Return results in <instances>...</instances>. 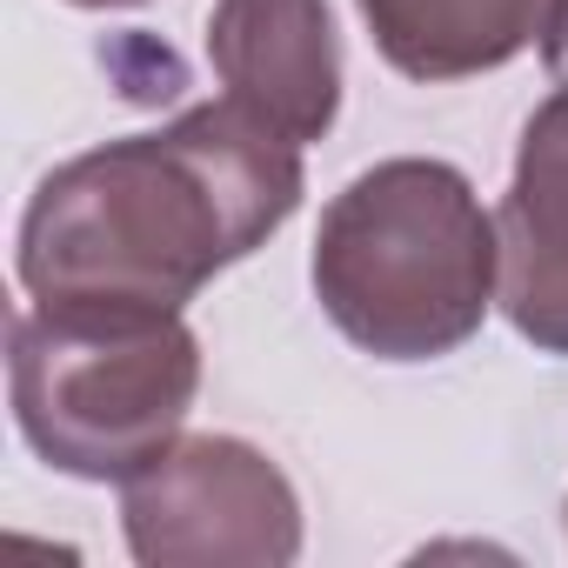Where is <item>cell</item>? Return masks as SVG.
I'll use <instances>...</instances> for the list:
<instances>
[{"label": "cell", "mask_w": 568, "mask_h": 568, "mask_svg": "<svg viewBox=\"0 0 568 568\" xmlns=\"http://www.w3.org/2000/svg\"><path fill=\"white\" fill-rule=\"evenodd\" d=\"M302 194V141L221 94L154 134L61 161L21 214L14 274L28 302H134L181 315L221 267L288 227Z\"/></svg>", "instance_id": "obj_1"}, {"label": "cell", "mask_w": 568, "mask_h": 568, "mask_svg": "<svg viewBox=\"0 0 568 568\" xmlns=\"http://www.w3.org/2000/svg\"><path fill=\"white\" fill-rule=\"evenodd\" d=\"M308 281L362 355L442 362L501 302V234L462 168L395 154L322 207Z\"/></svg>", "instance_id": "obj_2"}, {"label": "cell", "mask_w": 568, "mask_h": 568, "mask_svg": "<svg viewBox=\"0 0 568 568\" xmlns=\"http://www.w3.org/2000/svg\"><path fill=\"white\" fill-rule=\"evenodd\" d=\"M8 395L21 442L74 481H128L201 395V335L174 308L28 302L8 322Z\"/></svg>", "instance_id": "obj_3"}, {"label": "cell", "mask_w": 568, "mask_h": 568, "mask_svg": "<svg viewBox=\"0 0 568 568\" xmlns=\"http://www.w3.org/2000/svg\"><path fill=\"white\" fill-rule=\"evenodd\" d=\"M121 528L141 568H288L302 495L241 435H181L121 481Z\"/></svg>", "instance_id": "obj_4"}, {"label": "cell", "mask_w": 568, "mask_h": 568, "mask_svg": "<svg viewBox=\"0 0 568 568\" xmlns=\"http://www.w3.org/2000/svg\"><path fill=\"white\" fill-rule=\"evenodd\" d=\"M207 61L227 101L302 148L342 114V34L328 0H214Z\"/></svg>", "instance_id": "obj_5"}, {"label": "cell", "mask_w": 568, "mask_h": 568, "mask_svg": "<svg viewBox=\"0 0 568 568\" xmlns=\"http://www.w3.org/2000/svg\"><path fill=\"white\" fill-rule=\"evenodd\" d=\"M495 234L508 328L541 355H568V88L528 114Z\"/></svg>", "instance_id": "obj_6"}, {"label": "cell", "mask_w": 568, "mask_h": 568, "mask_svg": "<svg viewBox=\"0 0 568 568\" xmlns=\"http://www.w3.org/2000/svg\"><path fill=\"white\" fill-rule=\"evenodd\" d=\"M375 54L408 81L495 74L548 34L555 0H355Z\"/></svg>", "instance_id": "obj_7"}, {"label": "cell", "mask_w": 568, "mask_h": 568, "mask_svg": "<svg viewBox=\"0 0 568 568\" xmlns=\"http://www.w3.org/2000/svg\"><path fill=\"white\" fill-rule=\"evenodd\" d=\"M541 68L555 88H568V0H555V14H548V34H541Z\"/></svg>", "instance_id": "obj_8"}, {"label": "cell", "mask_w": 568, "mask_h": 568, "mask_svg": "<svg viewBox=\"0 0 568 568\" xmlns=\"http://www.w3.org/2000/svg\"><path fill=\"white\" fill-rule=\"evenodd\" d=\"M68 8H88V14H114V8H141V0H68Z\"/></svg>", "instance_id": "obj_9"}]
</instances>
